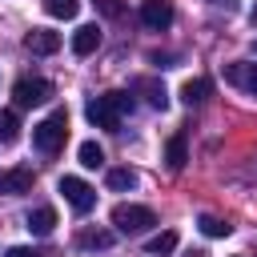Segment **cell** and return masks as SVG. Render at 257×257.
I'll list each match as a JSON object with an SVG mask.
<instances>
[{"label": "cell", "mask_w": 257, "mask_h": 257, "mask_svg": "<svg viewBox=\"0 0 257 257\" xmlns=\"http://www.w3.org/2000/svg\"><path fill=\"white\" fill-rule=\"evenodd\" d=\"M128 108H133V96L128 92H104V96H92L84 104V116H88V124H96L104 133H116L120 128V116Z\"/></svg>", "instance_id": "1"}, {"label": "cell", "mask_w": 257, "mask_h": 257, "mask_svg": "<svg viewBox=\"0 0 257 257\" xmlns=\"http://www.w3.org/2000/svg\"><path fill=\"white\" fill-rule=\"evenodd\" d=\"M64 137H68V112H64V108H56V112H48L40 124H32V145H36L40 153H56V149L64 145Z\"/></svg>", "instance_id": "2"}, {"label": "cell", "mask_w": 257, "mask_h": 257, "mask_svg": "<svg viewBox=\"0 0 257 257\" xmlns=\"http://www.w3.org/2000/svg\"><path fill=\"white\" fill-rule=\"evenodd\" d=\"M112 225H116V233H145V229H153L157 225V213L149 209V205H116L112 209Z\"/></svg>", "instance_id": "3"}, {"label": "cell", "mask_w": 257, "mask_h": 257, "mask_svg": "<svg viewBox=\"0 0 257 257\" xmlns=\"http://www.w3.org/2000/svg\"><path fill=\"white\" fill-rule=\"evenodd\" d=\"M48 96H52V84H48V80H40V76H24V80H16V84H12V100H16V108L44 104Z\"/></svg>", "instance_id": "4"}, {"label": "cell", "mask_w": 257, "mask_h": 257, "mask_svg": "<svg viewBox=\"0 0 257 257\" xmlns=\"http://www.w3.org/2000/svg\"><path fill=\"white\" fill-rule=\"evenodd\" d=\"M60 193H64V201H68L76 213H88V209L96 205V189L84 185L80 177H60Z\"/></svg>", "instance_id": "5"}, {"label": "cell", "mask_w": 257, "mask_h": 257, "mask_svg": "<svg viewBox=\"0 0 257 257\" xmlns=\"http://www.w3.org/2000/svg\"><path fill=\"white\" fill-rule=\"evenodd\" d=\"M141 24L153 28V32H165L173 24V4L169 0H145L141 4Z\"/></svg>", "instance_id": "6"}, {"label": "cell", "mask_w": 257, "mask_h": 257, "mask_svg": "<svg viewBox=\"0 0 257 257\" xmlns=\"http://www.w3.org/2000/svg\"><path fill=\"white\" fill-rule=\"evenodd\" d=\"M24 44H28V52H36V56H52V52L60 48V32H52V28H32V32L24 36Z\"/></svg>", "instance_id": "7"}, {"label": "cell", "mask_w": 257, "mask_h": 257, "mask_svg": "<svg viewBox=\"0 0 257 257\" xmlns=\"http://www.w3.org/2000/svg\"><path fill=\"white\" fill-rule=\"evenodd\" d=\"M32 169H8V173H0V193H12V197H20V193H32Z\"/></svg>", "instance_id": "8"}, {"label": "cell", "mask_w": 257, "mask_h": 257, "mask_svg": "<svg viewBox=\"0 0 257 257\" xmlns=\"http://www.w3.org/2000/svg\"><path fill=\"white\" fill-rule=\"evenodd\" d=\"M100 48V28L96 24H80L76 32H72V52L76 56H92Z\"/></svg>", "instance_id": "9"}, {"label": "cell", "mask_w": 257, "mask_h": 257, "mask_svg": "<svg viewBox=\"0 0 257 257\" xmlns=\"http://www.w3.org/2000/svg\"><path fill=\"white\" fill-rule=\"evenodd\" d=\"M209 92H213V84H209L205 76H197V80H185V84H181V100H185L189 108H193V104H205V100H209Z\"/></svg>", "instance_id": "10"}, {"label": "cell", "mask_w": 257, "mask_h": 257, "mask_svg": "<svg viewBox=\"0 0 257 257\" xmlns=\"http://www.w3.org/2000/svg\"><path fill=\"white\" fill-rule=\"evenodd\" d=\"M28 229H32L36 237H48V233L56 229V209H48V205L32 209V213H28Z\"/></svg>", "instance_id": "11"}, {"label": "cell", "mask_w": 257, "mask_h": 257, "mask_svg": "<svg viewBox=\"0 0 257 257\" xmlns=\"http://www.w3.org/2000/svg\"><path fill=\"white\" fill-rule=\"evenodd\" d=\"M133 92H145L153 108H165V104H169V92H165V84H157V80H149V76L133 80Z\"/></svg>", "instance_id": "12"}, {"label": "cell", "mask_w": 257, "mask_h": 257, "mask_svg": "<svg viewBox=\"0 0 257 257\" xmlns=\"http://www.w3.org/2000/svg\"><path fill=\"white\" fill-rule=\"evenodd\" d=\"M145 249H149L153 257H165V253H173V249H177V233H173V229H165V233L149 237V241H145Z\"/></svg>", "instance_id": "13"}, {"label": "cell", "mask_w": 257, "mask_h": 257, "mask_svg": "<svg viewBox=\"0 0 257 257\" xmlns=\"http://www.w3.org/2000/svg\"><path fill=\"white\" fill-rule=\"evenodd\" d=\"M253 72H257V64H225V80L237 84V88H249Z\"/></svg>", "instance_id": "14"}, {"label": "cell", "mask_w": 257, "mask_h": 257, "mask_svg": "<svg viewBox=\"0 0 257 257\" xmlns=\"http://www.w3.org/2000/svg\"><path fill=\"white\" fill-rule=\"evenodd\" d=\"M165 161H169V169H173V173H177V169H185V161H189L185 137H173V141H169V149H165Z\"/></svg>", "instance_id": "15"}, {"label": "cell", "mask_w": 257, "mask_h": 257, "mask_svg": "<svg viewBox=\"0 0 257 257\" xmlns=\"http://www.w3.org/2000/svg\"><path fill=\"white\" fill-rule=\"evenodd\" d=\"M76 157H80L84 169H100V165H104V149H100L96 141H84V145L76 149Z\"/></svg>", "instance_id": "16"}, {"label": "cell", "mask_w": 257, "mask_h": 257, "mask_svg": "<svg viewBox=\"0 0 257 257\" xmlns=\"http://www.w3.org/2000/svg\"><path fill=\"white\" fill-rule=\"evenodd\" d=\"M104 181H108V189H112V193H128V189L137 185V173H133V169H108V177H104Z\"/></svg>", "instance_id": "17"}, {"label": "cell", "mask_w": 257, "mask_h": 257, "mask_svg": "<svg viewBox=\"0 0 257 257\" xmlns=\"http://www.w3.org/2000/svg\"><path fill=\"white\" fill-rule=\"evenodd\" d=\"M197 225H201V233H205V237H229V233H233V225H229V221H221V217H213V213H201V221H197Z\"/></svg>", "instance_id": "18"}, {"label": "cell", "mask_w": 257, "mask_h": 257, "mask_svg": "<svg viewBox=\"0 0 257 257\" xmlns=\"http://www.w3.org/2000/svg\"><path fill=\"white\" fill-rule=\"evenodd\" d=\"M44 12L56 16V20H72L80 12V0H44Z\"/></svg>", "instance_id": "19"}, {"label": "cell", "mask_w": 257, "mask_h": 257, "mask_svg": "<svg viewBox=\"0 0 257 257\" xmlns=\"http://www.w3.org/2000/svg\"><path fill=\"white\" fill-rule=\"evenodd\" d=\"M16 137H20V120H16V112L0 108V141H4V145H12Z\"/></svg>", "instance_id": "20"}, {"label": "cell", "mask_w": 257, "mask_h": 257, "mask_svg": "<svg viewBox=\"0 0 257 257\" xmlns=\"http://www.w3.org/2000/svg\"><path fill=\"white\" fill-rule=\"evenodd\" d=\"M80 245H84V249H108V245H112V233H104V229H84V233H80Z\"/></svg>", "instance_id": "21"}, {"label": "cell", "mask_w": 257, "mask_h": 257, "mask_svg": "<svg viewBox=\"0 0 257 257\" xmlns=\"http://www.w3.org/2000/svg\"><path fill=\"white\" fill-rule=\"evenodd\" d=\"M92 4H96V8H100V12L108 16V20H116V16H124V4H120V0H92Z\"/></svg>", "instance_id": "22"}, {"label": "cell", "mask_w": 257, "mask_h": 257, "mask_svg": "<svg viewBox=\"0 0 257 257\" xmlns=\"http://www.w3.org/2000/svg\"><path fill=\"white\" fill-rule=\"evenodd\" d=\"M4 257H40V253H36V249H24V245H12Z\"/></svg>", "instance_id": "23"}, {"label": "cell", "mask_w": 257, "mask_h": 257, "mask_svg": "<svg viewBox=\"0 0 257 257\" xmlns=\"http://www.w3.org/2000/svg\"><path fill=\"white\" fill-rule=\"evenodd\" d=\"M249 92H253V96H257V72H253V80H249Z\"/></svg>", "instance_id": "24"}]
</instances>
